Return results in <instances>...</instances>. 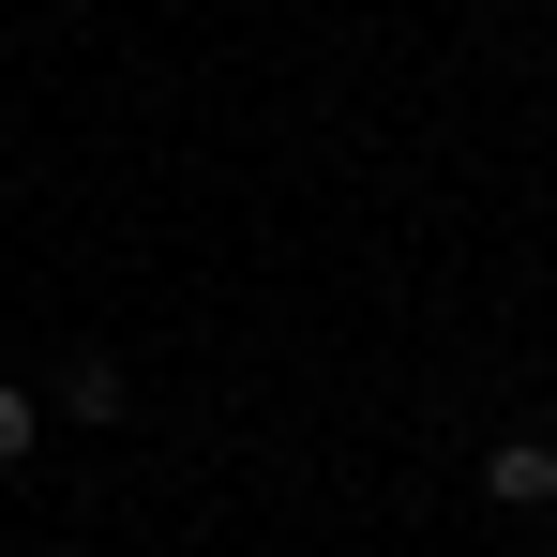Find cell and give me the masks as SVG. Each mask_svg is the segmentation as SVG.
<instances>
[{
	"instance_id": "cell-1",
	"label": "cell",
	"mask_w": 557,
	"mask_h": 557,
	"mask_svg": "<svg viewBox=\"0 0 557 557\" xmlns=\"http://www.w3.org/2000/svg\"><path fill=\"white\" fill-rule=\"evenodd\" d=\"M482 497H497V512H543V497H557V453H543V437H497V453H482Z\"/></svg>"
},
{
	"instance_id": "cell-2",
	"label": "cell",
	"mask_w": 557,
	"mask_h": 557,
	"mask_svg": "<svg viewBox=\"0 0 557 557\" xmlns=\"http://www.w3.org/2000/svg\"><path fill=\"white\" fill-rule=\"evenodd\" d=\"M0 467H30V392H0Z\"/></svg>"
}]
</instances>
